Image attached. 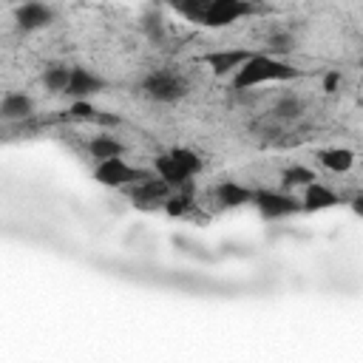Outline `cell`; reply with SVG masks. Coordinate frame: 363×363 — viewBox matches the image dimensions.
<instances>
[{"label": "cell", "mask_w": 363, "mask_h": 363, "mask_svg": "<svg viewBox=\"0 0 363 363\" xmlns=\"http://www.w3.org/2000/svg\"><path fill=\"white\" fill-rule=\"evenodd\" d=\"M335 204H340V199H337V193H332L326 184L312 182L309 187H303V196H301V207H303V210L315 213V210H326V207H335Z\"/></svg>", "instance_id": "cell-12"}, {"label": "cell", "mask_w": 363, "mask_h": 363, "mask_svg": "<svg viewBox=\"0 0 363 363\" xmlns=\"http://www.w3.org/2000/svg\"><path fill=\"white\" fill-rule=\"evenodd\" d=\"M301 113H303V102L295 94H284L272 105V116H278V119H298Z\"/></svg>", "instance_id": "cell-18"}, {"label": "cell", "mask_w": 363, "mask_h": 363, "mask_svg": "<svg viewBox=\"0 0 363 363\" xmlns=\"http://www.w3.org/2000/svg\"><path fill=\"white\" fill-rule=\"evenodd\" d=\"M349 204H352V210H354V216H360V218H363V193H357V196H354V199H352Z\"/></svg>", "instance_id": "cell-24"}, {"label": "cell", "mask_w": 363, "mask_h": 363, "mask_svg": "<svg viewBox=\"0 0 363 363\" xmlns=\"http://www.w3.org/2000/svg\"><path fill=\"white\" fill-rule=\"evenodd\" d=\"M139 28H142V34H145L150 43H162V40H164V23H162V14H159L156 9H150V11L142 14Z\"/></svg>", "instance_id": "cell-20"}, {"label": "cell", "mask_w": 363, "mask_h": 363, "mask_svg": "<svg viewBox=\"0 0 363 363\" xmlns=\"http://www.w3.org/2000/svg\"><path fill=\"white\" fill-rule=\"evenodd\" d=\"M252 54H255V51H250V48H218V51L201 54V62H204L216 77H227V74L235 77V71H238Z\"/></svg>", "instance_id": "cell-6"}, {"label": "cell", "mask_w": 363, "mask_h": 363, "mask_svg": "<svg viewBox=\"0 0 363 363\" xmlns=\"http://www.w3.org/2000/svg\"><path fill=\"white\" fill-rule=\"evenodd\" d=\"M255 11L258 9L252 3H244V0H210L207 9H204L201 26H207V28H224V26H233L235 20H241V17L255 14Z\"/></svg>", "instance_id": "cell-3"}, {"label": "cell", "mask_w": 363, "mask_h": 363, "mask_svg": "<svg viewBox=\"0 0 363 363\" xmlns=\"http://www.w3.org/2000/svg\"><path fill=\"white\" fill-rule=\"evenodd\" d=\"M34 113V99L28 94H20V91H9L3 99H0V119L3 122H23Z\"/></svg>", "instance_id": "cell-10"}, {"label": "cell", "mask_w": 363, "mask_h": 363, "mask_svg": "<svg viewBox=\"0 0 363 363\" xmlns=\"http://www.w3.org/2000/svg\"><path fill=\"white\" fill-rule=\"evenodd\" d=\"M162 207L170 218H184L193 213V199H190V193H173Z\"/></svg>", "instance_id": "cell-21"}, {"label": "cell", "mask_w": 363, "mask_h": 363, "mask_svg": "<svg viewBox=\"0 0 363 363\" xmlns=\"http://www.w3.org/2000/svg\"><path fill=\"white\" fill-rule=\"evenodd\" d=\"M264 45H267L269 57H278V60H281V54H286V51L295 48V37H292L289 31H284V28H272V31L264 37Z\"/></svg>", "instance_id": "cell-16"}, {"label": "cell", "mask_w": 363, "mask_h": 363, "mask_svg": "<svg viewBox=\"0 0 363 363\" xmlns=\"http://www.w3.org/2000/svg\"><path fill=\"white\" fill-rule=\"evenodd\" d=\"M360 68H363V60H360Z\"/></svg>", "instance_id": "cell-25"}, {"label": "cell", "mask_w": 363, "mask_h": 363, "mask_svg": "<svg viewBox=\"0 0 363 363\" xmlns=\"http://www.w3.org/2000/svg\"><path fill=\"white\" fill-rule=\"evenodd\" d=\"M51 20H54V11H51V6H45V3H23V6H17V11H14V23H17L20 31L45 28Z\"/></svg>", "instance_id": "cell-9"}, {"label": "cell", "mask_w": 363, "mask_h": 363, "mask_svg": "<svg viewBox=\"0 0 363 363\" xmlns=\"http://www.w3.org/2000/svg\"><path fill=\"white\" fill-rule=\"evenodd\" d=\"M301 71L286 62V60H278V57H269L264 51H255L233 77V88L235 91H247V88H255V85H264V82H289V79H298Z\"/></svg>", "instance_id": "cell-1"}, {"label": "cell", "mask_w": 363, "mask_h": 363, "mask_svg": "<svg viewBox=\"0 0 363 363\" xmlns=\"http://www.w3.org/2000/svg\"><path fill=\"white\" fill-rule=\"evenodd\" d=\"M142 94L153 102L170 105V102H179L187 94V79L173 68H153L142 79Z\"/></svg>", "instance_id": "cell-2"}, {"label": "cell", "mask_w": 363, "mask_h": 363, "mask_svg": "<svg viewBox=\"0 0 363 363\" xmlns=\"http://www.w3.org/2000/svg\"><path fill=\"white\" fill-rule=\"evenodd\" d=\"M170 153H173V159L182 164V170L187 173V179H193V176H199V173H201L204 159H201L196 150H190V147H173Z\"/></svg>", "instance_id": "cell-19"}, {"label": "cell", "mask_w": 363, "mask_h": 363, "mask_svg": "<svg viewBox=\"0 0 363 363\" xmlns=\"http://www.w3.org/2000/svg\"><path fill=\"white\" fill-rule=\"evenodd\" d=\"M68 82H71V68H68V65H62V62L45 65V71H43V85H45L51 94H65Z\"/></svg>", "instance_id": "cell-15"}, {"label": "cell", "mask_w": 363, "mask_h": 363, "mask_svg": "<svg viewBox=\"0 0 363 363\" xmlns=\"http://www.w3.org/2000/svg\"><path fill=\"white\" fill-rule=\"evenodd\" d=\"M182 17H187V20H193V23H199L201 26V17H204V9H207V3L204 0H193V3H179V6H173Z\"/></svg>", "instance_id": "cell-22"}, {"label": "cell", "mask_w": 363, "mask_h": 363, "mask_svg": "<svg viewBox=\"0 0 363 363\" xmlns=\"http://www.w3.org/2000/svg\"><path fill=\"white\" fill-rule=\"evenodd\" d=\"M318 159L332 173H349L354 167V153L349 147H323L318 150Z\"/></svg>", "instance_id": "cell-14"}, {"label": "cell", "mask_w": 363, "mask_h": 363, "mask_svg": "<svg viewBox=\"0 0 363 363\" xmlns=\"http://www.w3.org/2000/svg\"><path fill=\"white\" fill-rule=\"evenodd\" d=\"M170 184L159 176H145L142 182H136L130 187V199L139 204V207H156V204H164L170 199Z\"/></svg>", "instance_id": "cell-8"}, {"label": "cell", "mask_w": 363, "mask_h": 363, "mask_svg": "<svg viewBox=\"0 0 363 363\" xmlns=\"http://www.w3.org/2000/svg\"><path fill=\"white\" fill-rule=\"evenodd\" d=\"M147 173L130 167L125 159H108V162H96L94 167V179L105 187H125V184H136L142 182Z\"/></svg>", "instance_id": "cell-5"}, {"label": "cell", "mask_w": 363, "mask_h": 363, "mask_svg": "<svg viewBox=\"0 0 363 363\" xmlns=\"http://www.w3.org/2000/svg\"><path fill=\"white\" fill-rule=\"evenodd\" d=\"M337 85H340V74H337V71H329V74L323 77V91L332 94V91H337Z\"/></svg>", "instance_id": "cell-23"}, {"label": "cell", "mask_w": 363, "mask_h": 363, "mask_svg": "<svg viewBox=\"0 0 363 363\" xmlns=\"http://www.w3.org/2000/svg\"><path fill=\"white\" fill-rule=\"evenodd\" d=\"M88 153L99 162H108V159H122L125 156V145L113 136V133H96L91 142H88Z\"/></svg>", "instance_id": "cell-13"}, {"label": "cell", "mask_w": 363, "mask_h": 363, "mask_svg": "<svg viewBox=\"0 0 363 363\" xmlns=\"http://www.w3.org/2000/svg\"><path fill=\"white\" fill-rule=\"evenodd\" d=\"M99 91H105V79H99L94 71H88L82 65H74L71 68V82L65 88V96H71L74 102H88Z\"/></svg>", "instance_id": "cell-7"}, {"label": "cell", "mask_w": 363, "mask_h": 363, "mask_svg": "<svg viewBox=\"0 0 363 363\" xmlns=\"http://www.w3.org/2000/svg\"><path fill=\"white\" fill-rule=\"evenodd\" d=\"M252 204L264 218H286V216H295L298 210H303L301 199H295V196H289L284 190H267V187L255 190Z\"/></svg>", "instance_id": "cell-4"}, {"label": "cell", "mask_w": 363, "mask_h": 363, "mask_svg": "<svg viewBox=\"0 0 363 363\" xmlns=\"http://www.w3.org/2000/svg\"><path fill=\"white\" fill-rule=\"evenodd\" d=\"M312 182H318V179H315V173H312L309 167H303V164H292V167H286V170L281 173V184H284L286 190L309 187Z\"/></svg>", "instance_id": "cell-17"}, {"label": "cell", "mask_w": 363, "mask_h": 363, "mask_svg": "<svg viewBox=\"0 0 363 363\" xmlns=\"http://www.w3.org/2000/svg\"><path fill=\"white\" fill-rule=\"evenodd\" d=\"M216 201L221 207H244V204H252V196L255 190L252 187H244L238 182H218L216 190H213Z\"/></svg>", "instance_id": "cell-11"}]
</instances>
